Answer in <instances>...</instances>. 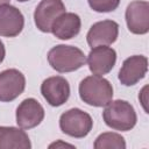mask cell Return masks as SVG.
I'll use <instances>...</instances> for the list:
<instances>
[{"label": "cell", "instance_id": "6da1fadb", "mask_svg": "<svg viewBox=\"0 0 149 149\" xmlns=\"http://www.w3.org/2000/svg\"><path fill=\"white\" fill-rule=\"evenodd\" d=\"M80 99L94 107H104L112 101L113 86L102 76H88L84 78L79 84Z\"/></svg>", "mask_w": 149, "mask_h": 149}, {"label": "cell", "instance_id": "7a4b0ae2", "mask_svg": "<svg viewBox=\"0 0 149 149\" xmlns=\"http://www.w3.org/2000/svg\"><path fill=\"white\" fill-rule=\"evenodd\" d=\"M102 119L112 129L128 132L136 125L137 116L134 107L126 100H114L106 105Z\"/></svg>", "mask_w": 149, "mask_h": 149}, {"label": "cell", "instance_id": "3957f363", "mask_svg": "<svg viewBox=\"0 0 149 149\" xmlns=\"http://www.w3.org/2000/svg\"><path fill=\"white\" fill-rule=\"evenodd\" d=\"M48 62L54 70L63 73L80 69L86 63V57L77 47L58 44L49 50Z\"/></svg>", "mask_w": 149, "mask_h": 149}, {"label": "cell", "instance_id": "277c9868", "mask_svg": "<svg viewBox=\"0 0 149 149\" xmlns=\"http://www.w3.org/2000/svg\"><path fill=\"white\" fill-rule=\"evenodd\" d=\"M93 127V120L91 115L79 108H71L64 112L59 118L61 130L76 139L85 137Z\"/></svg>", "mask_w": 149, "mask_h": 149}, {"label": "cell", "instance_id": "5b68a950", "mask_svg": "<svg viewBox=\"0 0 149 149\" xmlns=\"http://www.w3.org/2000/svg\"><path fill=\"white\" fill-rule=\"evenodd\" d=\"M126 22L128 30L136 35L149 31V2L143 0L132 1L126 9Z\"/></svg>", "mask_w": 149, "mask_h": 149}, {"label": "cell", "instance_id": "8992f818", "mask_svg": "<svg viewBox=\"0 0 149 149\" xmlns=\"http://www.w3.org/2000/svg\"><path fill=\"white\" fill-rule=\"evenodd\" d=\"M63 13H65V6L62 0H42L34 12V21L37 29L43 33H50L52 23Z\"/></svg>", "mask_w": 149, "mask_h": 149}, {"label": "cell", "instance_id": "52a82bcc", "mask_svg": "<svg viewBox=\"0 0 149 149\" xmlns=\"http://www.w3.org/2000/svg\"><path fill=\"white\" fill-rule=\"evenodd\" d=\"M41 93L50 106L58 107L68 101L70 97V85L64 77H49L43 80Z\"/></svg>", "mask_w": 149, "mask_h": 149}, {"label": "cell", "instance_id": "ba28073f", "mask_svg": "<svg viewBox=\"0 0 149 149\" xmlns=\"http://www.w3.org/2000/svg\"><path fill=\"white\" fill-rule=\"evenodd\" d=\"M86 62L93 74L104 76L114 68L116 62V51L107 45L94 47L87 55Z\"/></svg>", "mask_w": 149, "mask_h": 149}, {"label": "cell", "instance_id": "9c48e42d", "mask_svg": "<svg viewBox=\"0 0 149 149\" xmlns=\"http://www.w3.org/2000/svg\"><path fill=\"white\" fill-rule=\"evenodd\" d=\"M26 87L23 73L16 69H7L0 72V101L7 102L16 99Z\"/></svg>", "mask_w": 149, "mask_h": 149}, {"label": "cell", "instance_id": "30bf717a", "mask_svg": "<svg viewBox=\"0 0 149 149\" xmlns=\"http://www.w3.org/2000/svg\"><path fill=\"white\" fill-rule=\"evenodd\" d=\"M119 35V24L113 20H102L91 26L86 40L91 48L98 45H109L114 43Z\"/></svg>", "mask_w": 149, "mask_h": 149}, {"label": "cell", "instance_id": "8fae6325", "mask_svg": "<svg viewBox=\"0 0 149 149\" xmlns=\"http://www.w3.org/2000/svg\"><path fill=\"white\" fill-rule=\"evenodd\" d=\"M148 58L142 55H134L125 59L119 71V80L125 86L135 85L147 73Z\"/></svg>", "mask_w": 149, "mask_h": 149}, {"label": "cell", "instance_id": "7c38bea8", "mask_svg": "<svg viewBox=\"0 0 149 149\" xmlns=\"http://www.w3.org/2000/svg\"><path fill=\"white\" fill-rule=\"evenodd\" d=\"M44 119L42 105L34 98L24 99L16 108V123L22 129H30L38 126Z\"/></svg>", "mask_w": 149, "mask_h": 149}, {"label": "cell", "instance_id": "4fadbf2b", "mask_svg": "<svg viewBox=\"0 0 149 149\" xmlns=\"http://www.w3.org/2000/svg\"><path fill=\"white\" fill-rule=\"evenodd\" d=\"M24 26L22 13L14 6L7 3L0 6V36L15 37Z\"/></svg>", "mask_w": 149, "mask_h": 149}, {"label": "cell", "instance_id": "5bb4252c", "mask_svg": "<svg viewBox=\"0 0 149 149\" xmlns=\"http://www.w3.org/2000/svg\"><path fill=\"white\" fill-rule=\"evenodd\" d=\"M81 21L74 13H63L51 26V33L59 40H70L77 36L80 31Z\"/></svg>", "mask_w": 149, "mask_h": 149}, {"label": "cell", "instance_id": "9a60e30c", "mask_svg": "<svg viewBox=\"0 0 149 149\" xmlns=\"http://www.w3.org/2000/svg\"><path fill=\"white\" fill-rule=\"evenodd\" d=\"M31 143L27 133L16 127L0 126V149H29Z\"/></svg>", "mask_w": 149, "mask_h": 149}, {"label": "cell", "instance_id": "2e32d148", "mask_svg": "<svg viewBox=\"0 0 149 149\" xmlns=\"http://www.w3.org/2000/svg\"><path fill=\"white\" fill-rule=\"evenodd\" d=\"M95 149H125L126 141L118 133H102L100 134L94 142Z\"/></svg>", "mask_w": 149, "mask_h": 149}, {"label": "cell", "instance_id": "e0dca14e", "mask_svg": "<svg viewBox=\"0 0 149 149\" xmlns=\"http://www.w3.org/2000/svg\"><path fill=\"white\" fill-rule=\"evenodd\" d=\"M90 7L98 13H108L118 8L120 0H87Z\"/></svg>", "mask_w": 149, "mask_h": 149}, {"label": "cell", "instance_id": "ac0fdd59", "mask_svg": "<svg viewBox=\"0 0 149 149\" xmlns=\"http://www.w3.org/2000/svg\"><path fill=\"white\" fill-rule=\"evenodd\" d=\"M5 55H6V50H5V45L2 43V41L0 40V63L3 61L5 58Z\"/></svg>", "mask_w": 149, "mask_h": 149}, {"label": "cell", "instance_id": "d6986e66", "mask_svg": "<svg viewBox=\"0 0 149 149\" xmlns=\"http://www.w3.org/2000/svg\"><path fill=\"white\" fill-rule=\"evenodd\" d=\"M9 1H10V0H0V6L7 5V3H9Z\"/></svg>", "mask_w": 149, "mask_h": 149}, {"label": "cell", "instance_id": "ffe728a7", "mask_svg": "<svg viewBox=\"0 0 149 149\" xmlns=\"http://www.w3.org/2000/svg\"><path fill=\"white\" fill-rule=\"evenodd\" d=\"M16 1H19V2H24V1H29V0H16Z\"/></svg>", "mask_w": 149, "mask_h": 149}]
</instances>
